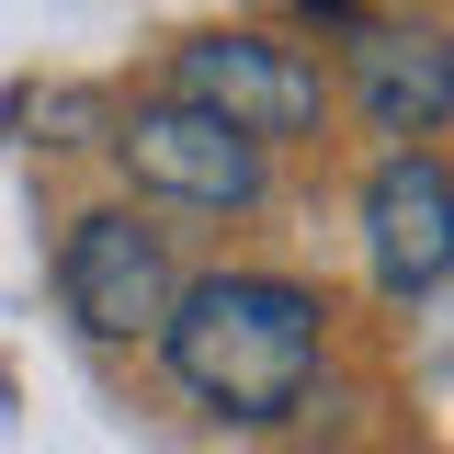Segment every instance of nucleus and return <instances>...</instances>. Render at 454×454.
Returning <instances> with one entry per match:
<instances>
[{
  "instance_id": "obj_4",
  "label": "nucleus",
  "mask_w": 454,
  "mask_h": 454,
  "mask_svg": "<svg viewBox=\"0 0 454 454\" xmlns=\"http://www.w3.org/2000/svg\"><path fill=\"white\" fill-rule=\"evenodd\" d=\"M114 160H125L137 193H160V205L239 216V205H262V160H273V148L227 137L216 114H193V103H137L125 125H114Z\"/></svg>"
},
{
  "instance_id": "obj_2",
  "label": "nucleus",
  "mask_w": 454,
  "mask_h": 454,
  "mask_svg": "<svg viewBox=\"0 0 454 454\" xmlns=\"http://www.w3.org/2000/svg\"><path fill=\"white\" fill-rule=\"evenodd\" d=\"M170 103L216 114L227 137H250V148H284V137L330 125V80L295 46H273V35H193L170 57Z\"/></svg>"
},
{
  "instance_id": "obj_3",
  "label": "nucleus",
  "mask_w": 454,
  "mask_h": 454,
  "mask_svg": "<svg viewBox=\"0 0 454 454\" xmlns=\"http://www.w3.org/2000/svg\"><path fill=\"white\" fill-rule=\"evenodd\" d=\"M57 295H68V318L91 340H160L182 273H170V239L137 205H91L68 227V250H57Z\"/></svg>"
},
{
  "instance_id": "obj_5",
  "label": "nucleus",
  "mask_w": 454,
  "mask_h": 454,
  "mask_svg": "<svg viewBox=\"0 0 454 454\" xmlns=\"http://www.w3.org/2000/svg\"><path fill=\"white\" fill-rule=\"evenodd\" d=\"M364 262H375V284L397 307L454 273V170L432 148H387L375 160V182H364Z\"/></svg>"
},
{
  "instance_id": "obj_6",
  "label": "nucleus",
  "mask_w": 454,
  "mask_h": 454,
  "mask_svg": "<svg viewBox=\"0 0 454 454\" xmlns=\"http://www.w3.org/2000/svg\"><path fill=\"white\" fill-rule=\"evenodd\" d=\"M352 114L375 137H397V148L443 137L454 125V35H432V23H364L352 35Z\"/></svg>"
},
{
  "instance_id": "obj_1",
  "label": "nucleus",
  "mask_w": 454,
  "mask_h": 454,
  "mask_svg": "<svg viewBox=\"0 0 454 454\" xmlns=\"http://www.w3.org/2000/svg\"><path fill=\"white\" fill-rule=\"evenodd\" d=\"M318 340H330V307L307 295V284L284 273H205L170 295V375L193 409H216V420H284L295 397L318 387Z\"/></svg>"
}]
</instances>
